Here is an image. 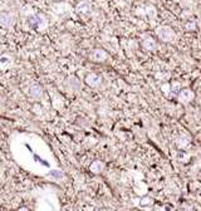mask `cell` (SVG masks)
Wrapping results in <instances>:
<instances>
[{
    "instance_id": "cell-1",
    "label": "cell",
    "mask_w": 201,
    "mask_h": 211,
    "mask_svg": "<svg viewBox=\"0 0 201 211\" xmlns=\"http://www.w3.org/2000/svg\"><path fill=\"white\" fill-rule=\"evenodd\" d=\"M156 34L162 42H172L175 39V36H176L175 32L170 27H166V25L158 27L156 29Z\"/></svg>"
},
{
    "instance_id": "cell-2",
    "label": "cell",
    "mask_w": 201,
    "mask_h": 211,
    "mask_svg": "<svg viewBox=\"0 0 201 211\" xmlns=\"http://www.w3.org/2000/svg\"><path fill=\"white\" fill-rule=\"evenodd\" d=\"M194 98H195V93H194L191 89H189V88L181 89V91L177 93V99H178V102L184 103V104L190 103Z\"/></svg>"
},
{
    "instance_id": "cell-3",
    "label": "cell",
    "mask_w": 201,
    "mask_h": 211,
    "mask_svg": "<svg viewBox=\"0 0 201 211\" xmlns=\"http://www.w3.org/2000/svg\"><path fill=\"white\" fill-rule=\"evenodd\" d=\"M86 84L92 87V88H97L102 84V77L97 73H89L86 75Z\"/></svg>"
},
{
    "instance_id": "cell-4",
    "label": "cell",
    "mask_w": 201,
    "mask_h": 211,
    "mask_svg": "<svg viewBox=\"0 0 201 211\" xmlns=\"http://www.w3.org/2000/svg\"><path fill=\"white\" fill-rule=\"evenodd\" d=\"M14 24V16L9 13H0V25L3 28H9Z\"/></svg>"
},
{
    "instance_id": "cell-5",
    "label": "cell",
    "mask_w": 201,
    "mask_h": 211,
    "mask_svg": "<svg viewBox=\"0 0 201 211\" xmlns=\"http://www.w3.org/2000/svg\"><path fill=\"white\" fill-rule=\"evenodd\" d=\"M107 58H108V54L103 49H96L90 53V59L93 62H104Z\"/></svg>"
},
{
    "instance_id": "cell-6",
    "label": "cell",
    "mask_w": 201,
    "mask_h": 211,
    "mask_svg": "<svg viewBox=\"0 0 201 211\" xmlns=\"http://www.w3.org/2000/svg\"><path fill=\"white\" fill-rule=\"evenodd\" d=\"M28 92H29V95H30L31 98H34V99H40L42 95H43V89H42V87L39 84H33V86H30Z\"/></svg>"
},
{
    "instance_id": "cell-7",
    "label": "cell",
    "mask_w": 201,
    "mask_h": 211,
    "mask_svg": "<svg viewBox=\"0 0 201 211\" xmlns=\"http://www.w3.org/2000/svg\"><path fill=\"white\" fill-rule=\"evenodd\" d=\"M29 25L31 28H40V25H45V19L40 15H34L29 18Z\"/></svg>"
},
{
    "instance_id": "cell-8",
    "label": "cell",
    "mask_w": 201,
    "mask_h": 211,
    "mask_svg": "<svg viewBox=\"0 0 201 211\" xmlns=\"http://www.w3.org/2000/svg\"><path fill=\"white\" fill-rule=\"evenodd\" d=\"M89 170L90 172H93V174H101V172L104 170V163L102 161H93L89 166Z\"/></svg>"
},
{
    "instance_id": "cell-9",
    "label": "cell",
    "mask_w": 201,
    "mask_h": 211,
    "mask_svg": "<svg viewBox=\"0 0 201 211\" xmlns=\"http://www.w3.org/2000/svg\"><path fill=\"white\" fill-rule=\"evenodd\" d=\"M90 9H92V6H90V4L88 2H82L77 5V13L78 14H88L90 11Z\"/></svg>"
},
{
    "instance_id": "cell-10",
    "label": "cell",
    "mask_w": 201,
    "mask_h": 211,
    "mask_svg": "<svg viewBox=\"0 0 201 211\" xmlns=\"http://www.w3.org/2000/svg\"><path fill=\"white\" fill-rule=\"evenodd\" d=\"M143 48L146 50H155L156 49V42L152 39V38H147V39L143 40Z\"/></svg>"
},
{
    "instance_id": "cell-11",
    "label": "cell",
    "mask_w": 201,
    "mask_h": 211,
    "mask_svg": "<svg viewBox=\"0 0 201 211\" xmlns=\"http://www.w3.org/2000/svg\"><path fill=\"white\" fill-rule=\"evenodd\" d=\"M68 83L70 84L69 87H70L72 89H74V91L81 89V82H79L78 79H76V78H69V79H68Z\"/></svg>"
},
{
    "instance_id": "cell-12",
    "label": "cell",
    "mask_w": 201,
    "mask_h": 211,
    "mask_svg": "<svg viewBox=\"0 0 201 211\" xmlns=\"http://www.w3.org/2000/svg\"><path fill=\"white\" fill-rule=\"evenodd\" d=\"M161 89H162V92H165V93H171V86H169V84H162L161 86Z\"/></svg>"
},
{
    "instance_id": "cell-13",
    "label": "cell",
    "mask_w": 201,
    "mask_h": 211,
    "mask_svg": "<svg viewBox=\"0 0 201 211\" xmlns=\"http://www.w3.org/2000/svg\"><path fill=\"white\" fill-rule=\"evenodd\" d=\"M178 88H180V84H178V83H175L174 86H171V93L177 92V91H178Z\"/></svg>"
},
{
    "instance_id": "cell-14",
    "label": "cell",
    "mask_w": 201,
    "mask_h": 211,
    "mask_svg": "<svg viewBox=\"0 0 201 211\" xmlns=\"http://www.w3.org/2000/svg\"><path fill=\"white\" fill-rule=\"evenodd\" d=\"M152 202H153V200H152V199H142V201H141V204H142V205H144V204H150V205H151Z\"/></svg>"
},
{
    "instance_id": "cell-15",
    "label": "cell",
    "mask_w": 201,
    "mask_h": 211,
    "mask_svg": "<svg viewBox=\"0 0 201 211\" xmlns=\"http://www.w3.org/2000/svg\"><path fill=\"white\" fill-rule=\"evenodd\" d=\"M18 211H30L28 207H20V209H18Z\"/></svg>"
}]
</instances>
